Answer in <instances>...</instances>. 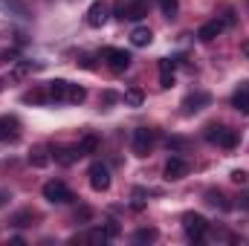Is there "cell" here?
<instances>
[{"label":"cell","mask_w":249,"mask_h":246,"mask_svg":"<svg viewBox=\"0 0 249 246\" xmlns=\"http://www.w3.org/2000/svg\"><path fill=\"white\" fill-rule=\"evenodd\" d=\"M20 136V122L15 116H0V142H15Z\"/></svg>","instance_id":"cell-10"},{"label":"cell","mask_w":249,"mask_h":246,"mask_svg":"<svg viewBox=\"0 0 249 246\" xmlns=\"http://www.w3.org/2000/svg\"><path fill=\"white\" fill-rule=\"evenodd\" d=\"M160 87L162 90L174 87V61H168V58L160 61Z\"/></svg>","instance_id":"cell-15"},{"label":"cell","mask_w":249,"mask_h":246,"mask_svg":"<svg viewBox=\"0 0 249 246\" xmlns=\"http://www.w3.org/2000/svg\"><path fill=\"white\" fill-rule=\"evenodd\" d=\"M223 29H226V23L214 18V20H209V23H203V26L197 29V38H200L203 44H209V41H214V38H217V35H220Z\"/></svg>","instance_id":"cell-12"},{"label":"cell","mask_w":249,"mask_h":246,"mask_svg":"<svg viewBox=\"0 0 249 246\" xmlns=\"http://www.w3.org/2000/svg\"><path fill=\"white\" fill-rule=\"evenodd\" d=\"M105 235H107V241H113V238L119 235V223H116V220H107V223H105Z\"/></svg>","instance_id":"cell-26"},{"label":"cell","mask_w":249,"mask_h":246,"mask_svg":"<svg viewBox=\"0 0 249 246\" xmlns=\"http://www.w3.org/2000/svg\"><path fill=\"white\" fill-rule=\"evenodd\" d=\"M107 3L105 0H96L90 9H87V15H84V20H87V26H93V29H99V26H105L107 23Z\"/></svg>","instance_id":"cell-8"},{"label":"cell","mask_w":249,"mask_h":246,"mask_svg":"<svg viewBox=\"0 0 249 246\" xmlns=\"http://www.w3.org/2000/svg\"><path fill=\"white\" fill-rule=\"evenodd\" d=\"M32 217H35V214L26 209V211H18V214L12 217V223H15V226H29V220H32Z\"/></svg>","instance_id":"cell-25"},{"label":"cell","mask_w":249,"mask_h":246,"mask_svg":"<svg viewBox=\"0 0 249 246\" xmlns=\"http://www.w3.org/2000/svg\"><path fill=\"white\" fill-rule=\"evenodd\" d=\"M96 148H99V136H93V133H87L81 142H78V154L84 157V154H96Z\"/></svg>","instance_id":"cell-18"},{"label":"cell","mask_w":249,"mask_h":246,"mask_svg":"<svg viewBox=\"0 0 249 246\" xmlns=\"http://www.w3.org/2000/svg\"><path fill=\"white\" fill-rule=\"evenodd\" d=\"M232 183L244 185V183H247V171H232Z\"/></svg>","instance_id":"cell-29"},{"label":"cell","mask_w":249,"mask_h":246,"mask_svg":"<svg viewBox=\"0 0 249 246\" xmlns=\"http://www.w3.org/2000/svg\"><path fill=\"white\" fill-rule=\"evenodd\" d=\"M102 58L107 61V67L110 70H116V72H122V70H127L130 67V53H124V50H116V47H107V50H102Z\"/></svg>","instance_id":"cell-7"},{"label":"cell","mask_w":249,"mask_h":246,"mask_svg":"<svg viewBox=\"0 0 249 246\" xmlns=\"http://www.w3.org/2000/svg\"><path fill=\"white\" fill-rule=\"evenodd\" d=\"M206 139L220 145V148H235L238 145V133L229 130V127H220V124H209L206 127Z\"/></svg>","instance_id":"cell-2"},{"label":"cell","mask_w":249,"mask_h":246,"mask_svg":"<svg viewBox=\"0 0 249 246\" xmlns=\"http://www.w3.org/2000/svg\"><path fill=\"white\" fill-rule=\"evenodd\" d=\"M29 162H32L35 168H44V165H50V151H47V148H32V154H29Z\"/></svg>","instance_id":"cell-17"},{"label":"cell","mask_w":249,"mask_h":246,"mask_svg":"<svg viewBox=\"0 0 249 246\" xmlns=\"http://www.w3.org/2000/svg\"><path fill=\"white\" fill-rule=\"evenodd\" d=\"M78 157H81V154H78V148H61V151L55 154V159H58L61 165H72Z\"/></svg>","instance_id":"cell-21"},{"label":"cell","mask_w":249,"mask_h":246,"mask_svg":"<svg viewBox=\"0 0 249 246\" xmlns=\"http://www.w3.org/2000/svg\"><path fill=\"white\" fill-rule=\"evenodd\" d=\"M44 200H50V203H70L72 200V191L61 180H50V183L44 185Z\"/></svg>","instance_id":"cell-6"},{"label":"cell","mask_w":249,"mask_h":246,"mask_svg":"<svg viewBox=\"0 0 249 246\" xmlns=\"http://www.w3.org/2000/svg\"><path fill=\"white\" fill-rule=\"evenodd\" d=\"M87 177H90V185L96 191H107L110 188V168L105 162H93L90 171H87Z\"/></svg>","instance_id":"cell-5"},{"label":"cell","mask_w":249,"mask_h":246,"mask_svg":"<svg viewBox=\"0 0 249 246\" xmlns=\"http://www.w3.org/2000/svg\"><path fill=\"white\" fill-rule=\"evenodd\" d=\"M47 96L41 93V90H35V93H29V96H23V102H44Z\"/></svg>","instance_id":"cell-28"},{"label":"cell","mask_w":249,"mask_h":246,"mask_svg":"<svg viewBox=\"0 0 249 246\" xmlns=\"http://www.w3.org/2000/svg\"><path fill=\"white\" fill-rule=\"evenodd\" d=\"M160 9H162L165 18H174L180 12V0H160Z\"/></svg>","instance_id":"cell-23"},{"label":"cell","mask_w":249,"mask_h":246,"mask_svg":"<svg viewBox=\"0 0 249 246\" xmlns=\"http://www.w3.org/2000/svg\"><path fill=\"white\" fill-rule=\"evenodd\" d=\"M113 12H116L119 20H139V18L148 15V6H145L142 0H133V3H116Z\"/></svg>","instance_id":"cell-4"},{"label":"cell","mask_w":249,"mask_h":246,"mask_svg":"<svg viewBox=\"0 0 249 246\" xmlns=\"http://www.w3.org/2000/svg\"><path fill=\"white\" fill-rule=\"evenodd\" d=\"M188 174V162L183 159V157H171L168 162H165V180H183Z\"/></svg>","instance_id":"cell-11"},{"label":"cell","mask_w":249,"mask_h":246,"mask_svg":"<svg viewBox=\"0 0 249 246\" xmlns=\"http://www.w3.org/2000/svg\"><path fill=\"white\" fill-rule=\"evenodd\" d=\"M206 203H209V206H214V209H223V211H229V209H232V206L223 200V194H220V191H214V188H212V191H206Z\"/></svg>","instance_id":"cell-19"},{"label":"cell","mask_w":249,"mask_h":246,"mask_svg":"<svg viewBox=\"0 0 249 246\" xmlns=\"http://www.w3.org/2000/svg\"><path fill=\"white\" fill-rule=\"evenodd\" d=\"M29 70H32V64H15V70H12V78H23Z\"/></svg>","instance_id":"cell-27"},{"label":"cell","mask_w":249,"mask_h":246,"mask_svg":"<svg viewBox=\"0 0 249 246\" xmlns=\"http://www.w3.org/2000/svg\"><path fill=\"white\" fill-rule=\"evenodd\" d=\"M151 41H154V32H151L148 26H136V29L130 32V44H133V47H148Z\"/></svg>","instance_id":"cell-16"},{"label":"cell","mask_w":249,"mask_h":246,"mask_svg":"<svg viewBox=\"0 0 249 246\" xmlns=\"http://www.w3.org/2000/svg\"><path fill=\"white\" fill-rule=\"evenodd\" d=\"M3 200H6V194H3V191H0V203H3Z\"/></svg>","instance_id":"cell-33"},{"label":"cell","mask_w":249,"mask_h":246,"mask_svg":"<svg viewBox=\"0 0 249 246\" xmlns=\"http://www.w3.org/2000/svg\"><path fill=\"white\" fill-rule=\"evenodd\" d=\"M154 145H157V130H151V127L133 130V154L136 157H148L154 151Z\"/></svg>","instance_id":"cell-1"},{"label":"cell","mask_w":249,"mask_h":246,"mask_svg":"<svg viewBox=\"0 0 249 246\" xmlns=\"http://www.w3.org/2000/svg\"><path fill=\"white\" fill-rule=\"evenodd\" d=\"M133 241L136 244H151V241H157V229H139L133 235Z\"/></svg>","instance_id":"cell-24"},{"label":"cell","mask_w":249,"mask_h":246,"mask_svg":"<svg viewBox=\"0 0 249 246\" xmlns=\"http://www.w3.org/2000/svg\"><path fill=\"white\" fill-rule=\"evenodd\" d=\"M209 105H212V96H209V93H191V96H186V102H183V113H186V116L200 113V110L209 107Z\"/></svg>","instance_id":"cell-9"},{"label":"cell","mask_w":249,"mask_h":246,"mask_svg":"<svg viewBox=\"0 0 249 246\" xmlns=\"http://www.w3.org/2000/svg\"><path fill=\"white\" fill-rule=\"evenodd\" d=\"M232 107L238 110V113H249V81H244L241 87H238V93L232 96Z\"/></svg>","instance_id":"cell-13"},{"label":"cell","mask_w":249,"mask_h":246,"mask_svg":"<svg viewBox=\"0 0 249 246\" xmlns=\"http://www.w3.org/2000/svg\"><path fill=\"white\" fill-rule=\"evenodd\" d=\"M67 87H70V81H64V78L50 81V87H47V99H53V102H67Z\"/></svg>","instance_id":"cell-14"},{"label":"cell","mask_w":249,"mask_h":246,"mask_svg":"<svg viewBox=\"0 0 249 246\" xmlns=\"http://www.w3.org/2000/svg\"><path fill=\"white\" fill-rule=\"evenodd\" d=\"M168 148H186V139H180V136H177V139H171V142H168Z\"/></svg>","instance_id":"cell-31"},{"label":"cell","mask_w":249,"mask_h":246,"mask_svg":"<svg viewBox=\"0 0 249 246\" xmlns=\"http://www.w3.org/2000/svg\"><path fill=\"white\" fill-rule=\"evenodd\" d=\"M183 229H186V235L191 238V241H200V238L209 232V220H206L203 214L188 211V214H183Z\"/></svg>","instance_id":"cell-3"},{"label":"cell","mask_w":249,"mask_h":246,"mask_svg":"<svg viewBox=\"0 0 249 246\" xmlns=\"http://www.w3.org/2000/svg\"><path fill=\"white\" fill-rule=\"evenodd\" d=\"M84 99H87L84 87H78V84H70V87H67V102H70V105H81Z\"/></svg>","instance_id":"cell-20"},{"label":"cell","mask_w":249,"mask_h":246,"mask_svg":"<svg viewBox=\"0 0 249 246\" xmlns=\"http://www.w3.org/2000/svg\"><path fill=\"white\" fill-rule=\"evenodd\" d=\"M142 102H145V96H142L139 87H130V90L124 93V105H130V107H142Z\"/></svg>","instance_id":"cell-22"},{"label":"cell","mask_w":249,"mask_h":246,"mask_svg":"<svg viewBox=\"0 0 249 246\" xmlns=\"http://www.w3.org/2000/svg\"><path fill=\"white\" fill-rule=\"evenodd\" d=\"M241 53H244V55L249 58V41H244V47H241Z\"/></svg>","instance_id":"cell-32"},{"label":"cell","mask_w":249,"mask_h":246,"mask_svg":"<svg viewBox=\"0 0 249 246\" xmlns=\"http://www.w3.org/2000/svg\"><path fill=\"white\" fill-rule=\"evenodd\" d=\"M238 206H241L244 211H249V191H244V194L238 197Z\"/></svg>","instance_id":"cell-30"}]
</instances>
